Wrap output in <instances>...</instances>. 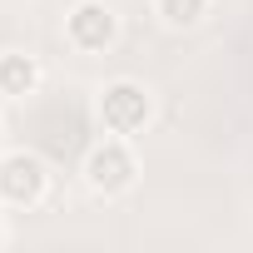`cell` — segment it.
Instances as JSON below:
<instances>
[{"instance_id": "7a4b0ae2", "label": "cell", "mask_w": 253, "mask_h": 253, "mask_svg": "<svg viewBox=\"0 0 253 253\" xmlns=\"http://www.w3.org/2000/svg\"><path fill=\"white\" fill-rule=\"evenodd\" d=\"M45 189H50V169H45L40 154H25V149H20V154H5V159H0V199H5L10 209L40 204Z\"/></svg>"}, {"instance_id": "3957f363", "label": "cell", "mask_w": 253, "mask_h": 253, "mask_svg": "<svg viewBox=\"0 0 253 253\" xmlns=\"http://www.w3.org/2000/svg\"><path fill=\"white\" fill-rule=\"evenodd\" d=\"M134 174H139V164L124 149V139H104V144H94L84 154V184L94 194H124L134 184Z\"/></svg>"}, {"instance_id": "6da1fadb", "label": "cell", "mask_w": 253, "mask_h": 253, "mask_svg": "<svg viewBox=\"0 0 253 253\" xmlns=\"http://www.w3.org/2000/svg\"><path fill=\"white\" fill-rule=\"evenodd\" d=\"M149 114H154V104H149L144 84H134V80H114V84H104V94H99V124H104L114 139L139 134L144 124H149Z\"/></svg>"}, {"instance_id": "5b68a950", "label": "cell", "mask_w": 253, "mask_h": 253, "mask_svg": "<svg viewBox=\"0 0 253 253\" xmlns=\"http://www.w3.org/2000/svg\"><path fill=\"white\" fill-rule=\"evenodd\" d=\"M35 84H40V65H35L30 55H0V94L20 99V94H30Z\"/></svg>"}, {"instance_id": "277c9868", "label": "cell", "mask_w": 253, "mask_h": 253, "mask_svg": "<svg viewBox=\"0 0 253 253\" xmlns=\"http://www.w3.org/2000/svg\"><path fill=\"white\" fill-rule=\"evenodd\" d=\"M65 35H70V45H75V50L99 55V50H109V45H114V10H109V5H99V0H84V5H75V10H70Z\"/></svg>"}, {"instance_id": "8992f818", "label": "cell", "mask_w": 253, "mask_h": 253, "mask_svg": "<svg viewBox=\"0 0 253 253\" xmlns=\"http://www.w3.org/2000/svg\"><path fill=\"white\" fill-rule=\"evenodd\" d=\"M204 10H209V0H159V20H164L169 30H189V25H199Z\"/></svg>"}]
</instances>
